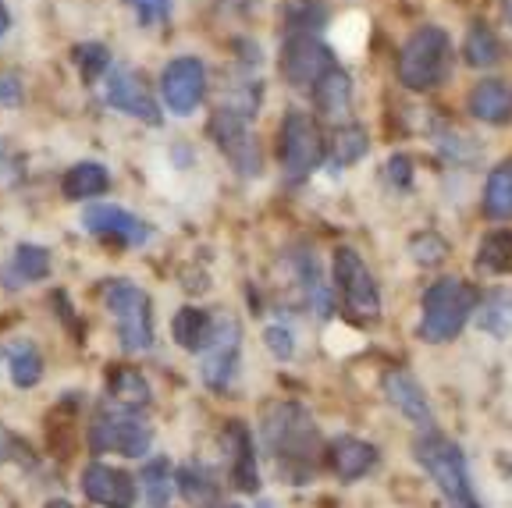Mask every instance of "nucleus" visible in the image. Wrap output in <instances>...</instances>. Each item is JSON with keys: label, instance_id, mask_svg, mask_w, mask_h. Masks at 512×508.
Here are the masks:
<instances>
[{"label": "nucleus", "instance_id": "1", "mask_svg": "<svg viewBox=\"0 0 512 508\" xmlns=\"http://www.w3.org/2000/svg\"><path fill=\"white\" fill-rule=\"evenodd\" d=\"M264 441L278 459L281 473L292 480H306L317 459V430L299 405H274L264 420Z\"/></svg>", "mask_w": 512, "mask_h": 508}, {"label": "nucleus", "instance_id": "2", "mask_svg": "<svg viewBox=\"0 0 512 508\" xmlns=\"http://www.w3.org/2000/svg\"><path fill=\"white\" fill-rule=\"evenodd\" d=\"M480 302V292L459 278H445L427 288L424 295V317H420V338L431 345L452 342L473 317Z\"/></svg>", "mask_w": 512, "mask_h": 508}, {"label": "nucleus", "instance_id": "3", "mask_svg": "<svg viewBox=\"0 0 512 508\" xmlns=\"http://www.w3.org/2000/svg\"><path fill=\"white\" fill-rule=\"evenodd\" d=\"M448 61H452V43H448V32L438 25H424L416 29L406 40L399 54V79L409 89H434L445 82Z\"/></svg>", "mask_w": 512, "mask_h": 508}, {"label": "nucleus", "instance_id": "4", "mask_svg": "<svg viewBox=\"0 0 512 508\" xmlns=\"http://www.w3.org/2000/svg\"><path fill=\"white\" fill-rule=\"evenodd\" d=\"M104 302L118 324V338L125 352H146L153 345V320H150V299L132 281H107Z\"/></svg>", "mask_w": 512, "mask_h": 508}, {"label": "nucleus", "instance_id": "5", "mask_svg": "<svg viewBox=\"0 0 512 508\" xmlns=\"http://www.w3.org/2000/svg\"><path fill=\"white\" fill-rule=\"evenodd\" d=\"M413 452L441 494H448L452 501H470V477H466V459L459 445H452L441 434H420Z\"/></svg>", "mask_w": 512, "mask_h": 508}, {"label": "nucleus", "instance_id": "6", "mask_svg": "<svg viewBox=\"0 0 512 508\" xmlns=\"http://www.w3.org/2000/svg\"><path fill=\"white\" fill-rule=\"evenodd\" d=\"M93 452H118L125 459H143L153 445V430L132 413H100L89 427Z\"/></svg>", "mask_w": 512, "mask_h": 508}, {"label": "nucleus", "instance_id": "7", "mask_svg": "<svg viewBox=\"0 0 512 508\" xmlns=\"http://www.w3.org/2000/svg\"><path fill=\"white\" fill-rule=\"evenodd\" d=\"M104 100L114 107V111L128 114V118H139L146 125H160V107L153 100V93L146 89V79L128 68V64H114L107 68L104 79Z\"/></svg>", "mask_w": 512, "mask_h": 508}, {"label": "nucleus", "instance_id": "8", "mask_svg": "<svg viewBox=\"0 0 512 508\" xmlns=\"http://www.w3.org/2000/svg\"><path fill=\"white\" fill-rule=\"evenodd\" d=\"M335 281H338V292H342L345 306H349V313L370 317V320L381 313V295H377L374 274L367 270V263L360 260L356 249H338L335 253Z\"/></svg>", "mask_w": 512, "mask_h": 508}, {"label": "nucleus", "instance_id": "9", "mask_svg": "<svg viewBox=\"0 0 512 508\" xmlns=\"http://www.w3.org/2000/svg\"><path fill=\"white\" fill-rule=\"evenodd\" d=\"M210 135H214L217 150L232 160L239 175H260V150H256L253 135H249L246 114L235 107H221L210 118Z\"/></svg>", "mask_w": 512, "mask_h": 508}, {"label": "nucleus", "instance_id": "10", "mask_svg": "<svg viewBox=\"0 0 512 508\" xmlns=\"http://www.w3.org/2000/svg\"><path fill=\"white\" fill-rule=\"evenodd\" d=\"M160 93H164V104L171 107V114H178V118L196 111L203 93H207V72H203L200 57H175L160 75Z\"/></svg>", "mask_w": 512, "mask_h": 508}, {"label": "nucleus", "instance_id": "11", "mask_svg": "<svg viewBox=\"0 0 512 508\" xmlns=\"http://www.w3.org/2000/svg\"><path fill=\"white\" fill-rule=\"evenodd\" d=\"M320 160V132L303 111H288L281 121V164L292 178L310 175Z\"/></svg>", "mask_w": 512, "mask_h": 508}, {"label": "nucleus", "instance_id": "12", "mask_svg": "<svg viewBox=\"0 0 512 508\" xmlns=\"http://www.w3.org/2000/svg\"><path fill=\"white\" fill-rule=\"evenodd\" d=\"M82 228L96 239L118 242V246H146L150 242V224L132 217L128 210L114 207V203H93L82 214Z\"/></svg>", "mask_w": 512, "mask_h": 508}, {"label": "nucleus", "instance_id": "13", "mask_svg": "<svg viewBox=\"0 0 512 508\" xmlns=\"http://www.w3.org/2000/svg\"><path fill=\"white\" fill-rule=\"evenodd\" d=\"M331 68L328 50L320 47L313 36H292V40L281 47V75H285L288 86L296 89H313L317 79Z\"/></svg>", "mask_w": 512, "mask_h": 508}, {"label": "nucleus", "instance_id": "14", "mask_svg": "<svg viewBox=\"0 0 512 508\" xmlns=\"http://www.w3.org/2000/svg\"><path fill=\"white\" fill-rule=\"evenodd\" d=\"M82 494L100 508H136V484L125 469L104 466V462H89L82 469Z\"/></svg>", "mask_w": 512, "mask_h": 508}, {"label": "nucleus", "instance_id": "15", "mask_svg": "<svg viewBox=\"0 0 512 508\" xmlns=\"http://www.w3.org/2000/svg\"><path fill=\"white\" fill-rule=\"evenodd\" d=\"M239 370V324L235 320H217V338L203 352V381L210 388H228Z\"/></svg>", "mask_w": 512, "mask_h": 508}, {"label": "nucleus", "instance_id": "16", "mask_svg": "<svg viewBox=\"0 0 512 508\" xmlns=\"http://www.w3.org/2000/svg\"><path fill=\"white\" fill-rule=\"evenodd\" d=\"M381 384H384V395H388V402H392L395 409L406 416V420L420 423V427H427V423H431V405H427L424 388H420V384H416L406 370H388Z\"/></svg>", "mask_w": 512, "mask_h": 508}, {"label": "nucleus", "instance_id": "17", "mask_svg": "<svg viewBox=\"0 0 512 508\" xmlns=\"http://www.w3.org/2000/svg\"><path fill=\"white\" fill-rule=\"evenodd\" d=\"M313 104H317L320 118H328V121L349 118V111H352L349 75H345L342 68H328V72L317 79V86H313Z\"/></svg>", "mask_w": 512, "mask_h": 508}, {"label": "nucleus", "instance_id": "18", "mask_svg": "<svg viewBox=\"0 0 512 508\" xmlns=\"http://www.w3.org/2000/svg\"><path fill=\"white\" fill-rule=\"evenodd\" d=\"M466 104H470L473 118L488 121V125H505V121H512V89L498 79L477 82Z\"/></svg>", "mask_w": 512, "mask_h": 508}, {"label": "nucleus", "instance_id": "19", "mask_svg": "<svg viewBox=\"0 0 512 508\" xmlns=\"http://www.w3.org/2000/svg\"><path fill=\"white\" fill-rule=\"evenodd\" d=\"M171 334L175 342L189 352H207L210 342L217 338V320L210 317L207 310H196V306H185V310L175 313L171 320Z\"/></svg>", "mask_w": 512, "mask_h": 508}, {"label": "nucleus", "instance_id": "20", "mask_svg": "<svg viewBox=\"0 0 512 508\" xmlns=\"http://www.w3.org/2000/svg\"><path fill=\"white\" fill-rule=\"evenodd\" d=\"M224 445L232 455V480L239 491H256V455H253V437L242 423H228L224 430Z\"/></svg>", "mask_w": 512, "mask_h": 508}, {"label": "nucleus", "instance_id": "21", "mask_svg": "<svg viewBox=\"0 0 512 508\" xmlns=\"http://www.w3.org/2000/svg\"><path fill=\"white\" fill-rule=\"evenodd\" d=\"M331 466H335L338 480L352 484V480L367 477L370 469L377 466V452L367 441H356V437H342L335 448H331Z\"/></svg>", "mask_w": 512, "mask_h": 508}, {"label": "nucleus", "instance_id": "22", "mask_svg": "<svg viewBox=\"0 0 512 508\" xmlns=\"http://www.w3.org/2000/svg\"><path fill=\"white\" fill-rule=\"evenodd\" d=\"M107 189H111V175H107L104 164H93V160H86V164H75L61 182L64 199H72V203L104 196Z\"/></svg>", "mask_w": 512, "mask_h": 508}, {"label": "nucleus", "instance_id": "23", "mask_svg": "<svg viewBox=\"0 0 512 508\" xmlns=\"http://www.w3.org/2000/svg\"><path fill=\"white\" fill-rule=\"evenodd\" d=\"M47 274H50L47 249L22 242V246L15 249V256H11L8 270H4V281H8V288H22V285H29V281H43Z\"/></svg>", "mask_w": 512, "mask_h": 508}, {"label": "nucleus", "instance_id": "24", "mask_svg": "<svg viewBox=\"0 0 512 508\" xmlns=\"http://www.w3.org/2000/svg\"><path fill=\"white\" fill-rule=\"evenodd\" d=\"M8 370H11V381H15V388H36L43 377V356L40 349L32 342H25V338H18V342L8 345Z\"/></svg>", "mask_w": 512, "mask_h": 508}, {"label": "nucleus", "instance_id": "25", "mask_svg": "<svg viewBox=\"0 0 512 508\" xmlns=\"http://www.w3.org/2000/svg\"><path fill=\"white\" fill-rule=\"evenodd\" d=\"M107 391H111L114 402L125 405V409H143V405L150 402V384H146L143 374L132 370V366H114Z\"/></svg>", "mask_w": 512, "mask_h": 508}, {"label": "nucleus", "instance_id": "26", "mask_svg": "<svg viewBox=\"0 0 512 508\" xmlns=\"http://www.w3.org/2000/svg\"><path fill=\"white\" fill-rule=\"evenodd\" d=\"M175 494V473L168 459H150L143 466V501L146 508H168Z\"/></svg>", "mask_w": 512, "mask_h": 508}, {"label": "nucleus", "instance_id": "27", "mask_svg": "<svg viewBox=\"0 0 512 508\" xmlns=\"http://www.w3.org/2000/svg\"><path fill=\"white\" fill-rule=\"evenodd\" d=\"M484 210L495 221H509L512 217V164H502L491 171L488 189H484Z\"/></svg>", "mask_w": 512, "mask_h": 508}, {"label": "nucleus", "instance_id": "28", "mask_svg": "<svg viewBox=\"0 0 512 508\" xmlns=\"http://www.w3.org/2000/svg\"><path fill=\"white\" fill-rule=\"evenodd\" d=\"M175 487L185 494V501H189L192 508H210L217 501V484L210 480L207 469H200V466L178 469V484Z\"/></svg>", "mask_w": 512, "mask_h": 508}, {"label": "nucleus", "instance_id": "29", "mask_svg": "<svg viewBox=\"0 0 512 508\" xmlns=\"http://www.w3.org/2000/svg\"><path fill=\"white\" fill-rule=\"evenodd\" d=\"M463 57H466V64H473V68H491V64H498L502 47H498L495 32H491L488 25H473L470 36H466V43H463Z\"/></svg>", "mask_w": 512, "mask_h": 508}, {"label": "nucleus", "instance_id": "30", "mask_svg": "<svg viewBox=\"0 0 512 508\" xmlns=\"http://www.w3.org/2000/svg\"><path fill=\"white\" fill-rule=\"evenodd\" d=\"M367 36H370V22L360 11H352V15H345L342 22L335 25V47L342 50L345 57H360L363 47H367Z\"/></svg>", "mask_w": 512, "mask_h": 508}, {"label": "nucleus", "instance_id": "31", "mask_svg": "<svg viewBox=\"0 0 512 508\" xmlns=\"http://www.w3.org/2000/svg\"><path fill=\"white\" fill-rule=\"evenodd\" d=\"M480 331L495 334V338H512V295H491L477 317Z\"/></svg>", "mask_w": 512, "mask_h": 508}, {"label": "nucleus", "instance_id": "32", "mask_svg": "<svg viewBox=\"0 0 512 508\" xmlns=\"http://www.w3.org/2000/svg\"><path fill=\"white\" fill-rule=\"evenodd\" d=\"M480 267L495 274H512V231H491L480 242Z\"/></svg>", "mask_w": 512, "mask_h": 508}, {"label": "nucleus", "instance_id": "33", "mask_svg": "<svg viewBox=\"0 0 512 508\" xmlns=\"http://www.w3.org/2000/svg\"><path fill=\"white\" fill-rule=\"evenodd\" d=\"M75 61H79L86 82L100 79V75H107V68H111V57H107V50L100 47V43H86V47H79L75 50Z\"/></svg>", "mask_w": 512, "mask_h": 508}, {"label": "nucleus", "instance_id": "34", "mask_svg": "<svg viewBox=\"0 0 512 508\" xmlns=\"http://www.w3.org/2000/svg\"><path fill=\"white\" fill-rule=\"evenodd\" d=\"M367 153V135L360 128H342L335 139V164H352Z\"/></svg>", "mask_w": 512, "mask_h": 508}, {"label": "nucleus", "instance_id": "35", "mask_svg": "<svg viewBox=\"0 0 512 508\" xmlns=\"http://www.w3.org/2000/svg\"><path fill=\"white\" fill-rule=\"evenodd\" d=\"M125 4L136 11V18L143 25H160L168 22L171 15V0H125Z\"/></svg>", "mask_w": 512, "mask_h": 508}, {"label": "nucleus", "instance_id": "36", "mask_svg": "<svg viewBox=\"0 0 512 508\" xmlns=\"http://www.w3.org/2000/svg\"><path fill=\"white\" fill-rule=\"evenodd\" d=\"M413 256L416 263H441L448 256V246L438 239V235H420V239H413Z\"/></svg>", "mask_w": 512, "mask_h": 508}, {"label": "nucleus", "instance_id": "37", "mask_svg": "<svg viewBox=\"0 0 512 508\" xmlns=\"http://www.w3.org/2000/svg\"><path fill=\"white\" fill-rule=\"evenodd\" d=\"M324 338H328V349L335 352V356H349V352L360 349V334L349 331V327H342V324H331Z\"/></svg>", "mask_w": 512, "mask_h": 508}, {"label": "nucleus", "instance_id": "38", "mask_svg": "<svg viewBox=\"0 0 512 508\" xmlns=\"http://www.w3.org/2000/svg\"><path fill=\"white\" fill-rule=\"evenodd\" d=\"M264 342H267V349H271L274 359H292V356H296L292 334H288L285 327H267V331H264Z\"/></svg>", "mask_w": 512, "mask_h": 508}, {"label": "nucleus", "instance_id": "39", "mask_svg": "<svg viewBox=\"0 0 512 508\" xmlns=\"http://www.w3.org/2000/svg\"><path fill=\"white\" fill-rule=\"evenodd\" d=\"M285 8H288V25H292V29H310L313 18H324V11H313L306 0H288Z\"/></svg>", "mask_w": 512, "mask_h": 508}, {"label": "nucleus", "instance_id": "40", "mask_svg": "<svg viewBox=\"0 0 512 508\" xmlns=\"http://www.w3.org/2000/svg\"><path fill=\"white\" fill-rule=\"evenodd\" d=\"M22 100V86H18L15 75H0V104L4 107H15Z\"/></svg>", "mask_w": 512, "mask_h": 508}, {"label": "nucleus", "instance_id": "41", "mask_svg": "<svg viewBox=\"0 0 512 508\" xmlns=\"http://www.w3.org/2000/svg\"><path fill=\"white\" fill-rule=\"evenodd\" d=\"M388 171H392V182L409 185V160H406V157H392V164H388Z\"/></svg>", "mask_w": 512, "mask_h": 508}, {"label": "nucleus", "instance_id": "42", "mask_svg": "<svg viewBox=\"0 0 512 508\" xmlns=\"http://www.w3.org/2000/svg\"><path fill=\"white\" fill-rule=\"evenodd\" d=\"M8 29H11V15H8V8H4V4H0V40H4V36H8Z\"/></svg>", "mask_w": 512, "mask_h": 508}, {"label": "nucleus", "instance_id": "43", "mask_svg": "<svg viewBox=\"0 0 512 508\" xmlns=\"http://www.w3.org/2000/svg\"><path fill=\"white\" fill-rule=\"evenodd\" d=\"M502 18L512 25V0H502Z\"/></svg>", "mask_w": 512, "mask_h": 508}, {"label": "nucleus", "instance_id": "44", "mask_svg": "<svg viewBox=\"0 0 512 508\" xmlns=\"http://www.w3.org/2000/svg\"><path fill=\"white\" fill-rule=\"evenodd\" d=\"M47 508H72L68 501H47Z\"/></svg>", "mask_w": 512, "mask_h": 508}, {"label": "nucleus", "instance_id": "45", "mask_svg": "<svg viewBox=\"0 0 512 508\" xmlns=\"http://www.w3.org/2000/svg\"><path fill=\"white\" fill-rule=\"evenodd\" d=\"M456 508H473V505H456Z\"/></svg>", "mask_w": 512, "mask_h": 508}, {"label": "nucleus", "instance_id": "46", "mask_svg": "<svg viewBox=\"0 0 512 508\" xmlns=\"http://www.w3.org/2000/svg\"><path fill=\"white\" fill-rule=\"evenodd\" d=\"M228 508H242V505H228Z\"/></svg>", "mask_w": 512, "mask_h": 508}]
</instances>
